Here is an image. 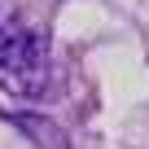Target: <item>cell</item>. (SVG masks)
Listing matches in <instances>:
<instances>
[{
    "label": "cell",
    "instance_id": "cell-2",
    "mask_svg": "<svg viewBox=\"0 0 149 149\" xmlns=\"http://www.w3.org/2000/svg\"><path fill=\"white\" fill-rule=\"evenodd\" d=\"M5 118H9L18 132H26L35 149H70V140H66L61 123H53V118H44V114H22V110H9Z\"/></svg>",
    "mask_w": 149,
    "mask_h": 149
},
{
    "label": "cell",
    "instance_id": "cell-1",
    "mask_svg": "<svg viewBox=\"0 0 149 149\" xmlns=\"http://www.w3.org/2000/svg\"><path fill=\"white\" fill-rule=\"evenodd\" d=\"M0 88L9 97L35 101L48 88V40L40 26L13 22L0 31Z\"/></svg>",
    "mask_w": 149,
    "mask_h": 149
}]
</instances>
